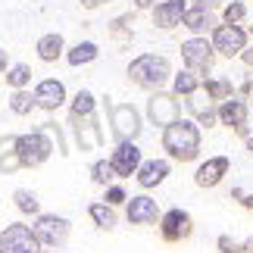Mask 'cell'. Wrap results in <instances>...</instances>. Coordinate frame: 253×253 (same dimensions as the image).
<instances>
[{
    "label": "cell",
    "mask_w": 253,
    "mask_h": 253,
    "mask_svg": "<svg viewBox=\"0 0 253 253\" xmlns=\"http://www.w3.org/2000/svg\"><path fill=\"white\" fill-rule=\"evenodd\" d=\"M244 253H253V238H247V241H244Z\"/></svg>",
    "instance_id": "b9f144b4"
},
{
    "label": "cell",
    "mask_w": 253,
    "mask_h": 253,
    "mask_svg": "<svg viewBox=\"0 0 253 253\" xmlns=\"http://www.w3.org/2000/svg\"><path fill=\"white\" fill-rule=\"evenodd\" d=\"M163 150L178 163H191L200 157V125L194 119H175L163 128Z\"/></svg>",
    "instance_id": "6da1fadb"
},
{
    "label": "cell",
    "mask_w": 253,
    "mask_h": 253,
    "mask_svg": "<svg viewBox=\"0 0 253 253\" xmlns=\"http://www.w3.org/2000/svg\"><path fill=\"white\" fill-rule=\"evenodd\" d=\"M0 253H41V241L28 225L16 222L0 235Z\"/></svg>",
    "instance_id": "ba28073f"
},
{
    "label": "cell",
    "mask_w": 253,
    "mask_h": 253,
    "mask_svg": "<svg viewBox=\"0 0 253 253\" xmlns=\"http://www.w3.org/2000/svg\"><path fill=\"white\" fill-rule=\"evenodd\" d=\"M160 0H134V9H153Z\"/></svg>",
    "instance_id": "f35d334b"
},
{
    "label": "cell",
    "mask_w": 253,
    "mask_h": 253,
    "mask_svg": "<svg viewBox=\"0 0 253 253\" xmlns=\"http://www.w3.org/2000/svg\"><path fill=\"white\" fill-rule=\"evenodd\" d=\"M97 56H100V47L94 41H79L75 47L66 50V63L69 66H87V63H94Z\"/></svg>",
    "instance_id": "603a6c76"
},
{
    "label": "cell",
    "mask_w": 253,
    "mask_h": 253,
    "mask_svg": "<svg viewBox=\"0 0 253 253\" xmlns=\"http://www.w3.org/2000/svg\"><path fill=\"white\" fill-rule=\"evenodd\" d=\"M79 3H82V9H100L106 3H113V0H79Z\"/></svg>",
    "instance_id": "8d00e7d4"
},
{
    "label": "cell",
    "mask_w": 253,
    "mask_h": 253,
    "mask_svg": "<svg viewBox=\"0 0 253 253\" xmlns=\"http://www.w3.org/2000/svg\"><path fill=\"white\" fill-rule=\"evenodd\" d=\"M35 235L41 244L47 247H56L69 238V219L63 216H38V225H35Z\"/></svg>",
    "instance_id": "5bb4252c"
},
{
    "label": "cell",
    "mask_w": 253,
    "mask_h": 253,
    "mask_svg": "<svg viewBox=\"0 0 253 253\" xmlns=\"http://www.w3.org/2000/svg\"><path fill=\"white\" fill-rule=\"evenodd\" d=\"M250 100H253V82H250Z\"/></svg>",
    "instance_id": "f6af8a7d"
},
{
    "label": "cell",
    "mask_w": 253,
    "mask_h": 253,
    "mask_svg": "<svg viewBox=\"0 0 253 253\" xmlns=\"http://www.w3.org/2000/svg\"><path fill=\"white\" fill-rule=\"evenodd\" d=\"M35 94H28L25 87H19V91H13V97H9V110H13L16 116H28L35 110Z\"/></svg>",
    "instance_id": "f1b7e54d"
},
{
    "label": "cell",
    "mask_w": 253,
    "mask_h": 253,
    "mask_svg": "<svg viewBox=\"0 0 253 253\" xmlns=\"http://www.w3.org/2000/svg\"><path fill=\"white\" fill-rule=\"evenodd\" d=\"M13 200H16V207L22 210V212H32V216H35V212H41V203H38V197H35L32 191H25V188H19V191L13 194Z\"/></svg>",
    "instance_id": "4dcf8cb0"
},
{
    "label": "cell",
    "mask_w": 253,
    "mask_h": 253,
    "mask_svg": "<svg viewBox=\"0 0 253 253\" xmlns=\"http://www.w3.org/2000/svg\"><path fill=\"white\" fill-rule=\"evenodd\" d=\"M125 216H128L131 225H153V222L160 219V207H157V200H153V197H147V194H138V197L128 200Z\"/></svg>",
    "instance_id": "e0dca14e"
},
{
    "label": "cell",
    "mask_w": 253,
    "mask_h": 253,
    "mask_svg": "<svg viewBox=\"0 0 253 253\" xmlns=\"http://www.w3.org/2000/svg\"><path fill=\"white\" fill-rule=\"evenodd\" d=\"M203 94L222 103L228 97H235V84H231V79H203Z\"/></svg>",
    "instance_id": "cb8c5ba5"
},
{
    "label": "cell",
    "mask_w": 253,
    "mask_h": 253,
    "mask_svg": "<svg viewBox=\"0 0 253 253\" xmlns=\"http://www.w3.org/2000/svg\"><path fill=\"white\" fill-rule=\"evenodd\" d=\"M28 82H32V66H25V63H16V66H9L6 69V84L9 87H25Z\"/></svg>",
    "instance_id": "f546056e"
},
{
    "label": "cell",
    "mask_w": 253,
    "mask_h": 253,
    "mask_svg": "<svg viewBox=\"0 0 253 253\" xmlns=\"http://www.w3.org/2000/svg\"><path fill=\"white\" fill-rule=\"evenodd\" d=\"M131 22H134V13H125V16H119V19H113V22H110V35H113L119 44H131V38H134Z\"/></svg>",
    "instance_id": "4316f807"
},
{
    "label": "cell",
    "mask_w": 253,
    "mask_h": 253,
    "mask_svg": "<svg viewBox=\"0 0 253 253\" xmlns=\"http://www.w3.org/2000/svg\"><path fill=\"white\" fill-rule=\"evenodd\" d=\"M9 69V56H6V50L0 47V72H6Z\"/></svg>",
    "instance_id": "ab89813d"
},
{
    "label": "cell",
    "mask_w": 253,
    "mask_h": 253,
    "mask_svg": "<svg viewBox=\"0 0 253 253\" xmlns=\"http://www.w3.org/2000/svg\"><path fill=\"white\" fill-rule=\"evenodd\" d=\"M91 178H94L97 184H110V181L116 178V169H113V163H110V160H97L94 166H91Z\"/></svg>",
    "instance_id": "1f68e13d"
},
{
    "label": "cell",
    "mask_w": 253,
    "mask_h": 253,
    "mask_svg": "<svg viewBox=\"0 0 253 253\" xmlns=\"http://www.w3.org/2000/svg\"><path fill=\"white\" fill-rule=\"evenodd\" d=\"M238 60L244 63V66H253V47H244V53H241Z\"/></svg>",
    "instance_id": "74e56055"
},
{
    "label": "cell",
    "mask_w": 253,
    "mask_h": 253,
    "mask_svg": "<svg viewBox=\"0 0 253 253\" xmlns=\"http://www.w3.org/2000/svg\"><path fill=\"white\" fill-rule=\"evenodd\" d=\"M13 150L19 153L22 166H41V163L50 160L53 141H50V134H47V131H25V134H19V138H16V147Z\"/></svg>",
    "instance_id": "277c9868"
},
{
    "label": "cell",
    "mask_w": 253,
    "mask_h": 253,
    "mask_svg": "<svg viewBox=\"0 0 253 253\" xmlns=\"http://www.w3.org/2000/svg\"><path fill=\"white\" fill-rule=\"evenodd\" d=\"M87 216H91L97 222V228H103V231L116 228V212H113L110 203H91V207H87Z\"/></svg>",
    "instance_id": "484cf974"
},
{
    "label": "cell",
    "mask_w": 253,
    "mask_h": 253,
    "mask_svg": "<svg viewBox=\"0 0 253 253\" xmlns=\"http://www.w3.org/2000/svg\"><path fill=\"white\" fill-rule=\"evenodd\" d=\"M19 166H22V160H19L16 150H3V153H0V169H3V172H16Z\"/></svg>",
    "instance_id": "d6a6232c"
},
{
    "label": "cell",
    "mask_w": 253,
    "mask_h": 253,
    "mask_svg": "<svg viewBox=\"0 0 253 253\" xmlns=\"http://www.w3.org/2000/svg\"><path fill=\"white\" fill-rule=\"evenodd\" d=\"M106 110H110V125H113V134L119 141H134L141 134V113L138 106L131 103H106Z\"/></svg>",
    "instance_id": "8992f818"
},
{
    "label": "cell",
    "mask_w": 253,
    "mask_h": 253,
    "mask_svg": "<svg viewBox=\"0 0 253 253\" xmlns=\"http://www.w3.org/2000/svg\"><path fill=\"white\" fill-rule=\"evenodd\" d=\"M110 163H113V169H116V178H131L134 172L141 169V147L134 141H119L116 144V150H113V157H110Z\"/></svg>",
    "instance_id": "9c48e42d"
},
{
    "label": "cell",
    "mask_w": 253,
    "mask_h": 253,
    "mask_svg": "<svg viewBox=\"0 0 253 253\" xmlns=\"http://www.w3.org/2000/svg\"><path fill=\"white\" fill-rule=\"evenodd\" d=\"M160 228H163V238L166 241H184V238H191V231H194V219H191V212L175 207L169 212H163Z\"/></svg>",
    "instance_id": "4fadbf2b"
},
{
    "label": "cell",
    "mask_w": 253,
    "mask_h": 253,
    "mask_svg": "<svg viewBox=\"0 0 253 253\" xmlns=\"http://www.w3.org/2000/svg\"><path fill=\"white\" fill-rule=\"evenodd\" d=\"M147 119L160 128L172 125L175 119H181V103L175 94H166V91H150V100H147Z\"/></svg>",
    "instance_id": "52a82bcc"
},
{
    "label": "cell",
    "mask_w": 253,
    "mask_h": 253,
    "mask_svg": "<svg viewBox=\"0 0 253 253\" xmlns=\"http://www.w3.org/2000/svg\"><path fill=\"white\" fill-rule=\"evenodd\" d=\"M216 47L207 35H194L188 41H181V60H184V69H194L200 75H207L212 69V63H216Z\"/></svg>",
    "instance_id": "3957f363"
},
{
    "label": "cell",
    "mask_w": 253,
    "mask_h": 253,
    "mask_svg": "<svg viewBox=\"0 0 253 253\" xmlns=\"http://www.w3.org/2000/svg\"><path fill=\"white\" fill-rule=\"evenodd\" d=\"M247 35H250V38H253V22H250V28H247Z\"/></svg>",
    "instance_id": "ee69618b"
},
{
    "label": "cell",
    "mask_w": 253,
    "mask_h": 253,
    "mask_svg": "<svg viewBox=\"0 0 253 253\" xmlns=\"http://www.w3.org/2000/svg\"><path fill=\"white\" fill-rule=\"evenodd\" d=\"M188 6H191V0H160V3L150 9V13H153V25L163 28V32L178 28L184 13H188Z\"/></svg>",
    "instance_id": "8fae6325"
},
{
    "label": "cell",
    "mask_w": 253,
    "mask_h": 253,
    "mask_svg": "<svg viewBox=\"0 0 253 253\" xmlns=\"http://www.w3.org/2000/svg\"><path fill=\"white\" fill-rule=\"evenodd\" d=\"M210 41H212V47H216V53H219V56L231 60V56H241V53H244V47H247V41H250V35H247V28H244V25L219 22V25L210 32Z\"/></svg>",
    "instance_id": "5b68a950"
},
{
    "label": "cell",
    "mask_w": 253,
    "mask_h": 253,
    "mask_svg": "<svg viewBox=\"0 0 253 253\" xmlns=\"http://www.w3.org/2000/svg\"><path fill=\"white\" fill-rule=\"evenodd\" d=\"M97 110V100L91 91H79L72 97V106H69V119H84V116H94Z\"/></svg>",
    "instance_id": "d4e9b609"
},
{
    "label": "cell",
    "mask_w": 253,
    "mask_h": 253,
    "mask_svg": "<svg viewBox=\"0 0 253 253\" xmlns=\"http://www.w3.org/2000/svg\"><path fill=\"white\" fill-rule=\"evenodd\" d=\"M35 103L41 106V110H47V113H56L66 103V84L60 79L38 82V87H35Z\"/></svg>",
    "instance_id": "2e32d148"
},
{
    "label": "cell",
    "mask_w": 253,
    "mask_h": 253,
    "mask_svg": "<svg viewBox=\"0 0 253 253\" xmlns=\"http://www.w3.org/2000/svg\"><path fill=\"white\" fill-rule=\"evenodd\" d=\"M216 244H219V250H222V253H244V244L231 241L228 235H219V241H216Z\"/></svg>",
    "instance_id": "836d02e7"
},
{
    "label": "cell",
    "mask_w": 253,
    "mask_h": 253,
    "mask_svg": "<svg viewBox=\"0 0 253 253\" xmlns=\"http://www.w3.org/2000/svg\"><path fill=\"white\" fill-rule=\"evenodd\" d=\"M216 25H219V22H216V16H212L210 9L197 6V3H191V6H188V13H184V19H181V28H188V32H194V35L212 32Z\"/></svg>",
    "instance_id": "44dd1931"
},
{
    "label": "cell",
    "mask_w": 253,
    "mask_h": 253,
    "mask_svg": "<svg viewBox=\"0 0 253 253\" xmlns=\"http://www.w3.org/2000/svg\"><path fill=\"white\" fill-rule=\"evenodd\" d=\"M188 106H191V113L197 116V125H207V128H212V125L219 122V106H216V100H212V97L203 94V87H200L197 94L188 97Z\"/></svg>",
    "instance_id": "ac0fdd59"
},
{
    "label": "cell",
    "mask_w": 253,
    "mask_h": 253,
    "mask_svg": "<svg viewBox=\"0 0 253 253\" xmlns=\"http://www.w3.org/2000/svg\"><path fill=\"white\" fill-rule=\"evenodd\" d=\"M247 119H250V106L238 97H228V100L219 103V122L235 128L241 138H247Z\"/></svg>",
    "instance_id": "7c38bea8"
},
{
    "label": "cell",
    "mask_w": 253,
    "mask_h": 253,
    "mask_svg": "<svg viewBox=\"0 0 253 253\" xmlns=\"http://www.w3.org/2000/svg\"><path fill=\"white\" fill-rule=\"evenodd\" d=\"M197 6H203V9H210V13H216V9H222L225 6V0H194Z\"/></svg>",
    "instance_id": "d590c367"
},
{
    "label": "cell",
    "mask_w": 253,
    "mask_h": 253,
    "mask_svg": "<svg viewBox=\"0 0 253 253\" xmlns=\"http://www.w3.org/2000/svg\"><path fill=\"white\" fill-rule=\"evenodd\" d=\"M128 79L144 91H163V84L172 82V63L160 53H141L128 63Z\"/></svg>",
    "instance_id": "7a4b0ae2"
},
{
    "label": "cell",
    "mask_w": 253,
    "mask_h": 253,
    "mask_svg": "<svg viewBox=\"0 0 253 253\" xmlns=\"http://www.w3.org/2000/svg\"><path fill=\"white\" fill-rule=\"evenodd\" d=\"M203 87V75L194 69H181L178 75H172V94L175 97H191Z\"/></svg>",
    "instance_id": "7402d4cb"
},
{
    "label": "cell",
    "mask_w": 253,
    "mask_h": 253,
    "mask_svg": "<svg viewBox=\"0 0 253 253\" xmlns=\"http://www.w3.org/2000/svg\"><path fill=\"white\" fill-rule=\"evenodd\" d=\"M169 172H172L169 160H147V163H141V169L134 172V175H138V184H141V188L150 191V188H157V184L166 181Z\"/></svg>",
    "instance_id": "d6986e66"
},
{
    "label": "cell",
    "mask_w": 253,
    "mask_h": 253,
    "mask_svg": "<svg viewBox=\"0 0 253 253\" xmlns=\"http://www.w3.org/2000/svg\"><path fill=\"white\" fill-rule=\"evenodd\" d=\"M219 13H222V22L241 25L247 19V3H244V0H225V6H222Z\"/></svg>",
    "instance_id": "83f0119b"
},
{
    "label": "cell",
    "mask_w": 253,
    "mask_h": 253,
    "mask_svg": "<svg viewBox=\"0 0 253 253\" xmlns=\"http://www.w3.org/2000/svg\"><path fill=\"white\" fill-rule=\"evenodd\" d=\"M69 125H72L75 144H79L82 153L103 147V128H100V122H97L94 116H84V119H69Z\"/></svg>",
    "instance_id": "30bf717a"
},
{
    "label": "cell",
    "mask_w": 253,
    "mask_h": 253,
    "mask_svg": "<svg viewBox=\"0 0 253 253\" xmlns=\"http://www.w3.org/2000/svg\"><path fill=\"white\" fill-rule=\"evenodd\" d=\"M247 150H250V153H253V138H247Z\"/></svg>",
    "instance_id": "7bdbcfd3"
},
{
    "label": "cell",
    "mask_w": 253,
    "mask_h": 253,
    "mask_svg": "<svg viewBox=\"0 0 253 253\" xmlns=\"http://www.w3.org/2000/svg\"><path fill=\"white\" fill-rule=\"evenodd\" d=\"M241 203H244L247 210H253V194H244V197H241Z\"/></svg>",
    "instance_id": "60d3db41"
},
{
    "label": "cell",
    "mask_w": 253,
    "mask_h": 253,
    "mask_svg": "<svg viewBox=\"0 0 253 253\" xmlns=\"http://www.w3.org/2000/svg\"><path fill=\"white\" fill-rule=\"evenodd\" d=\"M35 50H38V60L41 63H56L60 56H66V38L60 32H47V35L38 38Z\"/></svg>",
    "instance_id": "ffe728a7"
},
{
    "label": "cell",
    "mask_w": 253,
    "mask_h": 253,
    "mask_svg": "<svg viewBox=\"0 0 253 253\" xmlns=\"http://www.w3.org/2000/svg\"><path fill=\"white\" fill-rule=\"evenodd\" d=\"M231 160L228 157H210L207 163H200L197 172H194V184L197 188H216V184L228 175Z\"/></svg>",
    "instance_id": "9a60e30c"
},
{
    "label": "cell",
    "mask_w": 253,
    "mask_h": 253,
    "mask_svg": "<svg viewBox=\"0 0 253 253\" xmlns=\"http://www.w3.org/2000/svg\"><path fill=\"white\" fill-rule=\"evenodd\" d=\"M128 197H125V191L119 188V184H110V188H106V203H110V207H119V203H125Z\"/></svg>",
    "instance_id": "e575fe53"
}]
</instances>
